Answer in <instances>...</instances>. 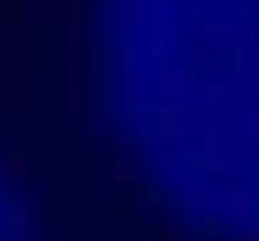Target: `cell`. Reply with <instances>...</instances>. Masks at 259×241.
Returning <instances> with one entry per match:
<instances>
[{
    "label": "cell",
    "instance_id": "cell-3",
    "mask_svg": "<svg viewBox=\"0 0 259 241\" xmlns=\"http://www.w3.org/2000/svg\"><path fill=\"white\" fill-rule=\"evenodd\" d=\"M0 169H3L9 178H15V181L27 178V160H24V157H12V154H9V157L0 160Z\"/></svg>",
    "mask_w": 259,
    "mask_h": 241
},
{
    "label": "cell",
    "instance_id": "cell-6",
    "mask_svg": "<svg viewBox=\"0 0 259 241\" xmlns=\"http://www.w3.org/2000/svg\"><path fill=\"white\" fill-rule=\"evenodd\" d=\"M145 75H142V69H127L124 72V91H127V97H139L142 91H145V82H142Z\"/></svg>",
    "mask_w": 259,
    "mask_h": 241
},
{
    "label": "cell",
    "instance_id": "cell-1",
    "mask_svg": "<svg viewBox=\"0 0 259 241\" xmlns=\"http://www.w3.org/2000/svg\"><path fill=\"white\" fill-rule=\"evenodd\" d=\"M193 91V85L187 82V75H181V72H163V82H160V100H163V106H184L187 103V94Z\"/></svg>",
    "mask_w": 259,
    "mask_h": 241
},
{
    "label": "cell",
    "instance_id": "cell-5",
    "mask_svg": "<svg viewBox=\"0 0 259 241\" xmlns=\"http://www.w3.org/2000/svg\"><path fill=\"white\" fill-rule=\"evenodd\" d=\"M118 9H121L124 21H139L142 9H145V0H118Z\"/></svg>",
    "mask_w": 259,
    "mask_h": 241
},
{
    "label": "cell",
    "instance_id": "cell-2",
    "mask_svg": "<svg viewBox=\"0 0 259 241\" xmlns=\"http://www.w3.org/2000/svg\"><path fill=\"white\" fill-rule=\"evenodd\" d=\"M211 36H214L217 43H223V46H235V43L244 39V30H241L238 24H214V27H211Z\"/></svg>",
    "mask_w": 259,
    "mask_h": 241
},
{
    "label": "cell",
    "instance_id": "cell-4",
    "mask_svg": "<svg viewBox=\"0 0 259 241\" xmlns=\"http://www.w3.org/2000/svg\"><path fill=\"white\" fill-rule=\"evenodd\" d=\"M226 214H232V217L250 214V196L247 193H229L226 196Z\"/></svg>",
    "mask_w": 259,
    "mask_h": 241
}]
</instances>
